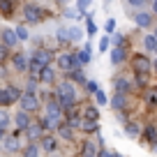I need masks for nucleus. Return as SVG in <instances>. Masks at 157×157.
<instances>
[{"mask_svg":"<svg viewBox=\"0 0 157 157\" xmlns=\"http://www.w3.org/2000/svg\"><path fill=\"white\" fill-rule=\"evenodd\" d=\"M33 58H37L39 63H44V65H51L53 53H51L49 49H35V51H33Z\"/></svg>","mask_w":157,"mask_h":157,"instance_id":"nucleus-11","label":"nucleus"},{"mask_svg":"<svg viewBox=\"0 0 157 157\" xmlns=\"http://www.w3.org/2000/svg\"><path fill=\"white\" fill-rule=\"evenodd\" d=\"M123 60H125V46H113L111 49V63L120 65Z\"/></svg>","mask_w":157,"mask_h":157,"instance_id":"nucleus-16","label":"nucleus"},{"mask_svg":"<svg viewBox=\"0 0 157 157\" xmlns=\"http://www.w3.org/2000/svg\"><path fill=\"white\" fill-rule=\"evenodd\" d=\"M65 16H67V19H78V16H81V12L74 10V7H69V10L65 12Z\"/></svg>","mask_w":157,"mask_h":157,"instance_id":"nucleus-41","label":"nucleus"},{"mask_svg":"<svg viewBox=\"0 0 157 157\" xmlns=\"http://www.w3.org/2000/svg\"><path fill=\"white\" fill-rule=\"evenodd\" d=\"M5 53H7V46H5V44H2V46H0V60L5 58Z\"/></svg>","mask_w":157,"mask_h":157,"instance_id":"nucleus-47","label":"nucleus"},{"mask_svg":"<svg viewBox=\"0 0 157 157\" xmlns=\"http://www.w3.org/2000/svg\"><path fill=\"white\" fill-rule=\"evenodd\" d=\"M95 99H97V104H106V102H109L106 93H102V90H97V93H95Z\"/></svg>","mask_w":157,"mask_h":157,"instance_id":"nucleus-40","label":"nucleus"},{"mask_svg":"<svg viewBox=\"0 0 157 157\" xmlns=\"http://www.w3.org/2000/svg\"><path fill=\"white\" fill-rule=\"evenodd\" d=\"M81 155H97V148H95L93 141H86L83 148H81Z\"/></svg>","mask_w":157,"mask_h":157,"instance_id":"nucleus-29","label":"nucleus"},{"mask_svg":"<svg viewBox=\"0 0 157 157\" xmlns=\"http://www.w3.org/2000/svg\"><path fill=\"white\" fill-rule=\"evenodd\" d=\"M0 12L5 16H12V12H14V5H12V0H2L0 2Z\"/></svg>","mask_w":157,"mask_h":157,"instance_id":"nucleus-28","label":"nucleus"},{"mask_svg":"<svg viewBox=\"0 0 157 157\" xmlns=\"http://www.w3.org/2000/svg\"><path fill=\"white\" fill-rule=\"evenodd\" d=\"M16 37H19V42H25V39H30V33H28V28L25 25H16Z\"/></svg>","mask_w":157,"mask_h":157,"instance_id":"nucleus-27","label":"nucleus"},{"mask_svg":"<svg viewBox=\"0 0 157 157\" xmlns=\"http://www.w3.org/2000/svg\"><path fill=\"white\" fill-rule=\"evenodd\" d=\"M42 67H44V63H39L37 58H30V60H28V69L33 72V76H37V74L42 72Z\"/></svg>","mask_w":157,"mask_h":157,"instance_id":"nucleus-22","label":"nucleus"},{"mask_svg":"<svg viewBox=\"0 0 157 157\" xmlns=\"http://www.w3.org/2000/svg\"><path fill=\"white\" fill-rule=\"evenodd\" d=\"M127 2H129V5H134V7H141L146 0H127Z\"/></svg>","mask_w":157,"mask_h":157,"instance_id":"nucleus-45","label":"nucleus"},{"mask_svg":"<svg viewBox=\"0 0 157 157\" xmlns=\"http://www.w3.org/2000/svg\"><path fill=\"white\" fill-rule=\"evenodd\" d=\"M12 63H14L16 72H28V58H25L23 53H16L14 58H12Z\"/></svg>","mask_w":157,"mask_h":157,"instance_id":"nucleus-15","label":"nucleus"},{"mask_svg":"<svg viewBox=\"0 0 157 157\" xmlns=\"http://www.w3.org/2000/svg\"><path fill=\"white\" fill-rule=\"evenodd\" d=\"M23 16L28 23H39V21L46 16V10L44 7H39L37 2H25L23 5Z\"/></svg>","mask_w":157,"mask_h":157,"instance_id":"nucleus-2","label":"nucleus"},{"mask_svg":"<svg viewBox=\"0 0 157 157\" xmlns=\"http://www.w3.org/2000/svg\"><path fill=\"white\" fill-rule=\"evenodd\" d=\"M86 90H88L90 95H95L99 90V86H97V81H86Z\"/></svg>","mask_w":157,"mask_h":157,"instance_id":"nucleus-39","label":"nucleus"},{"mask_svg":"<svg viewBox=\"0 0 157 157\" xmlns=\"http://www.w3.org/2000/svg\"><path fill=\"white\" fill-rule=\"evenodd\" d=\"M67 76L72 78V81H78V83H86V76H83V72H81V69H69V72H67Z\"/></svg>","mask_w":157,"mask_h":157,"instance_id":"nucleus-26","label":"nucleus"},{"mask_svg":"<svg viewBox=\"0 0 157 157\" xmlns=\"http://www.w3.org/2000/svg\"><path fill=\"white\" fill-rule=\"evenodd\" d=\"M10 104H12V99L7 95V88H0V106H10Z\"/></svg>","mask_w":157,"mask_h":157,"instance_id":"nucleus-34","label":"nucleus"},{"mask_svg":"<svg viewBox=\"0 0 157 157\" xmlns=\"http://www.w3.org/2000/svg\"><path fill=\"white\" fill-rule=\"evenodd\" d=\"M2 139H5V129L0 127V141H2Z\"/></svg>","mask_w":157,"mask_h":157,"instance_id":"nucleus-49","label":"nucleus"},{"mask_svg":"<svg viewBox=\"0 0 157 157\" xmlns=\"http://www.w3.org/2000/svg\"><path fill=\"white\" fill-rule=\"evenodd\" d=\"M0 2H2V0H0Z\"/></svg>","mask_w":157,"mask_h":157,"instance_id":"nucleus-54","label":"nucleus"},{"mask_svg":"<svg viewBox=\"0 0 157 157\" xmlns=\"http://www.w3.org/2000/svg\"><path fill=\"white\" fill-rule=\"evenodd\" d=\"M58 42H63V44L72 42V37H69V28H60L58 30Z\"/></svg>","mask_w":157,"mask_h":157,"instance_id":"nucleus-32","label":"nucleus"},{"mask_svg":"<svg viewBox=\"0 0 157 157\" xmlns=\"http://www.w3.org/2000/svg\"><path fill=\"white\" fill-rule=\"evenodd\" d=\"M125 134H127V136H139V134H141V127H139L136 123H125Z\"/></svg>","mask_w":157,"mask_h":157,"instance_id":"nucleus-23","label":"nucleus"},{"mask_svg":"<svg viewBox=\"0 0 157 157\" xmlns=\"http://www.w3.org/2000/svg\"><path fill=\"white\" fill-rule=\"evenodd\" d=\"M58 134H60L63 141H72V139H74V127L69 123H60L58 125Z\"/></svg>","mask_w":157,"mask_h":157,"instance_id":"nucleus-12","label":"nucleus"},{"mask_svg":"<svg viewBox=\"0 0 157 157\" xmlns=\"http://www.w3.org/2000/svg\"><path fill=\"white\" fill-rule=\"evenodd\" d=\"M78 60H81V65H88L90 60H93V46L90 44H86L83 49L78 51Z\"/></svg>","mask_w":157,"mask_h":157,"instance_id":"nucleus-17","label":"nucleus"},{"mask_svg":"<svg viewBox=\"0 0 157 157\" xmlns=\"http://www.w3.org/2000/svg\"><path fill=\"white\" fill-rule=\"evenodd\" d=\"M81 129H83V132H99V125H97V120H93V118H83Z\"/></svg>","mask_w":157,"mask_h":157,"instance_id":"nucleus-19","label":"nucleus"},{"mask_svg":"<svg viewBox=\"0 0 157 157\" xmlns=\"http://www.w3.org/2000/svg\"><path fill=\"white\" fill-rule=\"evenodd\" d=\"M25 90H28V93H37V76H33L28 83H25Z\"/></svg>","mask_w":157,"mask_h":157,"instance_id":"nucleus-38","label":"nucleus"},{"mask_svg":"<svg viewBox=\"0 0 157 157\" xmlns=\"http://www.w3.org/2000/svg\"><path fill=\"white\" fill-rule=\"evenodd\" d=\"M83 116H86V118H93V120H97V118H99V111H97L95 106H90V104H88V106L83 109Z\"/></svg>","mask_w":157,"mask_h":157,"instance_id":"nucleus-33","label":"nucleus"},{"mask_svg":"<svg viewBox=\"0 0 157 157\" xmlns=\"http://www.w3.org/2000/svg\"><path fill=\"white\" fill-rule=\"evenodd\" d=\"M23 155H28V157H35V155H39V148L30 143V146H25V148H23Z\"/></svg>","mask_w":157,"mask_h":157,"instance_id":"nucleus-35","label":"nucleus"},{"mask_svg":"<svg viewBox=\"0 0 157 157\" xmlns=\"http://www.w3.org/2000/svg\"><path fill=\"white\" fill-rule=\"evenodd\" d=\"M132 67H134V72H152V63L143 53H136L132 58Z\"/></svg>","mask_w":157,"mask_h":157,"instance_id":"nucleus-4","label":"nucleus"},{"mask_svg":"<svg viewBox=\"0 0 157 157\" xmlns=\"http://www.w3.org/2000/svg\"><path fill=\"white\" fill-rule=\"evenodd\" d=\"M111 106L116 109V111H123V109L127 106V97H125V93H118V90H116V95L111 97Z\"/></svg>","mask_w":157,"mask_h":157,"instance_id":"nucleus-13","label":"nucleus"},{"mask_svg":"<svg viewBox=\"0 0 157 157\" xmlns=\"http://www.w3.org/2000/svg\"><path fill=\"white\" fill-rule=\"evenodd\" d=\"M113 86H116L118 93H125V95L132 90V81H129V78H125V76H116V78H113Z\"/></svg>","mask_w":157,"mask_h":157,"instance_id":"nucleus-8","label":"nucleus"},{"mask_svg":"<svg viewBox=\"0 0 157 157\" xmlns=\"http://www.w3.org/2000/svg\"><path fill=\"white\" fill-rule=\"evenodd\" d=\"M0 37H2V44H5L7 49H14V46L19 44V37H16V30H12V28H5L2 33H0Z\"/></svg>","mask_w":157,"mask_h":157,"instance_id":"nucleus-5","label":"nucleus"},{"mask_svg":"<svg viewBox=\"0 0 157 157\" xmlns=\"http://www.w3.org/2000/svg\"><path fill=\"white\" fill-rule=\"evenodd\" d=\"M7 95H10V99H12V102H19V97H21V90L16 88V86H7Z\"/></svg>","mask_w":157,"mask_h":157,"instance_id":"nucleus-31","label":"nucleus"},{"mask_svg":"<svg viewBox=\"0 0 157 157\" xmlns=\"http://www.w3.org/2000/svg\"><path fill=\"white\" fill-rule=\"evenodd\" d=\"M25 132H28L30 141H33V139H42V132H44V129H42V125H33L30 123L28 127H25Z\"/></svg>","mask_w":157,"mask_h":157,"instance_id":"nucleus-20","label":"nucleus"},{"mask_svg":"<svg viewBox=\"0 0 157 157\" xmlns=\"http://www.w3.org/2000/svg\"><path fill=\"white\" fill-rule=\"evenodd\" d=\"M58 2H69V0H58Z\"/></svg>","mask_w":157,"mask_h":157,"instance_id":"nucleus-51","label":"nucleus"},{"mask_svg":"<svg viewBox=\"0 0 157 157\" xmlns=\"http://www.w3.org/2000/svg\"><path fill=\"white\" fill-rule=\"evenodd\" d=\"M69 37H72V42H78V39L83 37V30L78 28V25H72L69 28Z\"/></svg>","mask_w":157,"mask_h":157,"instance_id":"nucleus-30","label":"nucleus"},{"mask_svg":"<svg viewBox=\"0 0 157 157\" xmlns=\"http://www.w3.org/2000/svg\"><path fill=\"white\" fill-rule=\"evenodd\" d=\"M152 69H155V72H157V63H155V65H152Z\"/></svg>","mask_w":157,"mask_h":157,"instance_id":"nucleus-50","label":"nucleus"},{"mask_svg":"<svg viewBox=\"0 0 157 157\" xmlns=\"http://www.w3.org/2000/svg\"><path fill=\"white\" fill-rule=\"evenodd\" d=\"M143 46H146V51H152V53H155L157 51V37L155 35H146V37H143Z\"/></svg>","mask_w":157,"mask_h":157,"instance_id":"nucleus-21","label":"nucleus"},{"mask_svg":"<svg viewBox=\"0 0 157 157\" xmlns=\"http://www.w3.org/2000/svg\"><path fill=\"white\" fill-rule=\"evenodd\" d=\"M143 134H146V141L148 143H155L157 141V127H155V125H148Z\"/></svg>","mask_w":157,"mask_h":157,"instance_id":"nucleus-24","label":"nucleus"},{"mask_svg":"<svg viewBox=\"0 0 157 157\" xmlns=\"http://www.w3.org/2000/svg\"><path fill=\"white\" fill-rule=\"evenodd\" d=\"M97 46H99V51H102V53H106V51H109V46H111V39H109V37H102Z\"/></svg>","mask_w":157,"mask_h":157,"instance_id":"nucleus-36","label":"nucleus"},{"mask_svg":"<svg viewBox=\"0 0 157 157\" xmlns=\"http://www.w3.org/2000/svg\"><path fill=\"white\" fill-rule=\"evenodd\" d=\"M2 143H5V150H7V152H16V150L21 148V141H19V136H16V134L5 136V139H2Z\"/></svg>","mask_w":157,"mask_h":157,"instance_id":"nucleus-10","label":"nucleus"},{"mask_svg":"<svg viewBox=\"0 0 157 157\" xmlns=\"http://www.w3.org/2000/svg\"><path fill=\"white\" fill-rule=\"evenodd\" d=\"M10 125H12V116L5 111V109H0V127H2V129H7Z\"/></svg>","mask_w":157,"mask_h":157,"instance_id":"nucleus-25","label":"nucleus"},{"mask_svg":"<svg viewBox=\"0 0 157 157\" xmlns=\"http://www.w3.org/2000/svg\"><path fill=\"white\" fill-rule=\"evenodd\" d=\"M155 93H157V88H155Z\"/></svg>","mask_w":157,"mask_h":157,"instance_id":"nucleus-53","label":"nucleus"},{"mask_svg":"<svg viewBox=\"0 0 157 157\" xmlns=\"http://www.w3.org/2000/svg\"><path fill=\"white\" fill-rule=\"evenodd\" d=\"M155 53H157V51H155Z\"/></svg>","mask_w":157,"mask_h":157,"instance_id":"nucleus-55","label":"nucleus"},{"mask_svg":"<svg viewBox=\"0 0 157 157\" xmlns=\"http://www.w3.org/2000/svg\"><path fill=\"white\" fill-rule=\"evenodd\" d=\"M113 44L116 46H125V37L123 35H116V37H113Z\"/></svg>","mask_w":157,"mask_h":157,"instance_id":"nucleus-43","label":"nucleus"},{"mask_svg":"<svg viewBox=\"0 0 157 157\" xmlns=\"http://www.w3.org/2000/svg\"><path fill=\"white\" fill-rule=\"evenodd\" d=\"M5 76H7V69H5V65L0 63V78H5Z\"/></svg>","mask_w":157,"mask_h":157,"instance_id":"nucleus-46","label":"nucleus"},{"mask_svg":"<svg viewBox=\"0 0 157 157\" xmlns=\"http://www.w3.org/2000/svg\"><path fill=\"white\" fill-rule=\"evenodd\" d=\"M88 7H90V0H78V2H76V10L81 12V14H86Z\"/></svg>","mask_w":157,"mask_h":157,"instance_id":"nucleus-37","label":"nucleus"},{"mask_svg":"<svg viewBox=\"0 0 157 157\" xmlns=\"http://www.w3.org/2000/svg\"><path fill=\"white\" fill-rule=\"evenodd\" d=\"M152 12L157 14V0H152Z\"/></svg>","mask_w":157,"mask_h":157,"instance_id":"nucleus-48","label":"nucleus"},{"mask_svg":"<svg viewBox=\"0 0 157 157\" xmlns=\"http://www.w3.org/2000/svg\"><path fill=\"white\" fill-rule=\"evenodd\" d=\"M14 123H16V127H19V129H25L30 125V116H28L25 109H21V111L14 113Z\"/></svg>","mask_w":157,"mask_h":157,"instance_id":"nucleus-7","label":"nucleus"},{"mask_svg":"<svg viewBox=\"0 0 157 157\" xmlns=\"http://www.w3.org/2000/svg\"><path fill=\"white\" fill-rule=\"evenodd\" d=\"M37 78L42 81V83H53V81H56V72L51 69V65H44L42 72L37 74Z\"/></svg>","mask_w":157,"mask_h":157,"instance_id":"nucleus-9","label":"nucleus"},{"mask_svg":"<svg viewBox=\"0 0 157 157\" xmlns=\"http://www.w3.org/2000/svg\"><path fill=\"white\" fill-rule=\"evenodd\" d=\"M148 104H150V106H157V95H155V93L148 95Z\"/></svg>","mask_w":157,"mask_h":157,"instance_id":"nucleus-44","label":"nucleus"},{"mask_svg":"<svg viewBox=\"0 0 157 157\" xmlns=\"http://www.w3.org/2000/svg\"><path fill=\"white\" fill-rule=\"evenodd\" d=\"M134 23H136L139 28H150L152 25V14H148V12H136V14H134Z\"/></svg>","mask_w":157,"mask_h":157,"instance_id":"nucleus-6","label":"nucleus"},{"mask_svg":"<svg viewBox=\"0 0 157 157\" xmlns=\"http://www.w3.org/2000/svg\"><path fill=\"white\" fill-rule=\"evenodd\" d=\"M155 37H157V28H155Z\"/></svg>","mask_w":157,"mask_h":157,"instance_id":"nucleus-52","label":"nucleus"},{"mask_svg":"<svg viewBox=\"0 0 157 157\" xmlns=\"http://www.w3.org/2000/svg\"><path fill=\"white\" fill-rule=\"evenodd\" d=\"M104 30H106V33H113V30H116V21L109 19V21H106V25H104Z\"/></svg>","mask_w":157,"mask_h":157,"instance_id":"nucleus-42","label":"nucleus"},{"mask_svg":"<svg viewBox=\"0 0 157 157\" xmlns=\"http://www.w3.org/2000/svg\"><path fill=\"white\" fill-rule=\"evenodd\" d=\"M69 65H72V53H69V51H67V53H60L58 56V67L63 69V72H67Z\"/></svg>","mask_w":157,"mask_h":157,"instance_id":"nucleus-18","label":"nucleus"},{"mask_svg":"<svg viewBox=\"0 0 157 157\" xmlns=\"http://www.w3.org/2000/svg\"><path fill=\"white\" fill-rule=\"evenodd\" d=\"M19 104H21V109H25V111H35V109L39 106V99H37V95L35 93H21V97H19Z\"/></svg>","mask_w":157,"mask_h":157,"instance_id":"nucleus-3","label":"nucleus"},{"mask_svg":"<svg viewBox=\"0 0 157 157\" xmlns=\"http://www.w3.org/2000/svg\"><path fill=\"white\" fill-rule=\"evenodd\" d=\"M56 148H58V141H56V136L42 134V150H44V152H53Z\"/></svg>","mask_w":157,"mask_h":157,"instance_id":"nucleus-14","label":"nucleus"},{"mask_svg":"<svg viewBox=\"0 0 157 157\" xmlns=\"http://www.w3.org/2000/svg\"><path fill=\"white\" fill-rule=\"evenodd\" d=\"M56 97H58V102L63 104V109H72L74 104H76V88H74V83L72 81L60 83L58 88H56Z\"/></svg>","mask_w":157,"mask_h":157,"instance_id":"nucleus-1","label":"nucleus"}]
</instances>
